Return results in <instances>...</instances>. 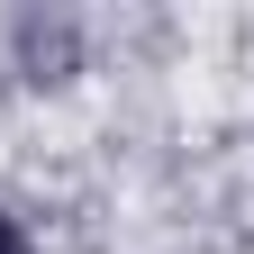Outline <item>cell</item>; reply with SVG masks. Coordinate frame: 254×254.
<instances>
[{"instance_id":"1","label":"cell","mask_w":254,"mask_h":254,"mask_svg":"<svg viewBox=\"0 0 254 254\" xmlns=\"http://www.w3.org/2000/svg\"><path fill=\"white\" fill-rule=\"evenodd\" d=\"M0 254H37V245H27V227H18V218H0Z\"/></svg>"}]
</instances>
